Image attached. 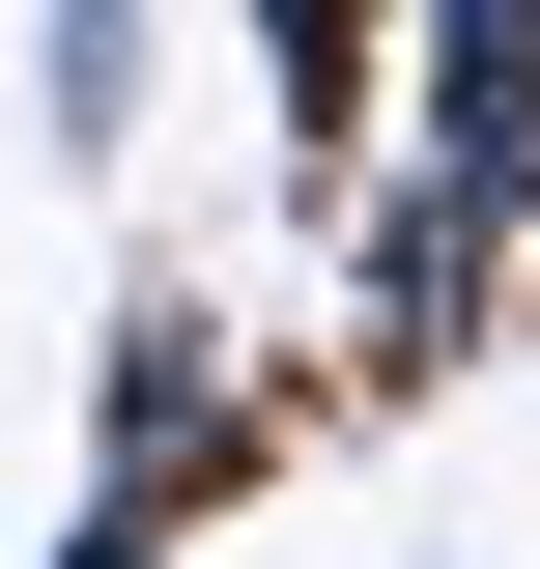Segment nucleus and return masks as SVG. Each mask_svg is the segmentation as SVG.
<instances>
[{
    "label": "nucleus",
    "mask_w": 540,
    "mask_h": 569,
    "mask_svg": "<svg viewBox=\"0 0 540 569\" xmlns=\"http://www.w3.org/2000/svg\"><path fill=\"white\" fill-rule=\"evenodd\" d=\"M284 456V399H257V342H228L200 284H142L114 342H86V512H142V541H200L228 485Z\"/></svg>",
    "instance_id": "1"
},
{
    "label": "nucleus",
    "mask_w": 540,
    "mask_h": 569,
    "mask_svg": "<svg viewBox=\"0 0 540 569\" xmlns=\"http://www.w3.org/2000/svg\"><path fill=\"white\" fill-rule=\"evenodd\" d=\"M512 228H456V200H399V171H370V228H341V342H370V370H483V342H512Z\"/></svg>",
    "instance_id": "3"
},
{
    "label": "nucleus",
    "mask_w": 540,
    "mask_h": 569,
    "mask_svg": "<svg viewBox=\"0 0 540 569\" xmlns=\"http://www.w3.org/2000/svg\"><path fill=\"white\" fill-rule=\"evenodd\" d=\"M370 142H399V200L540 257V0H370Z\"/></svg>",
    "instance_id": "2"
},
{
    "label": "nucleus",
    "mask_w": 540,
    "mask_h": 569,
    "mask_svg": "<svg viewBox=\"0 0 540 569\" xmlns=\"http://www.w3.org/2000/svg\"><path fill=\"white\" fill-rule=\"evenodd\" d=\"M29 114H58V142H142V0H58V29H29Z\"/></svg>",
    "instance_id": "4"
},
{
    "label": "nucleus",
    "mask_w": 540,
    "mask_h": 569,
    "mask_svg": "<svg viewBox=\"0 0 540 569\" xmlns=\"http://www.w3.org/2000/svg\"><path fill=\"white\" fill-rule=\"evenodd\" d=\"M58 569H171V541H142V512H58Z\"/></svg>",
    "instance_id": "5"
}]
</instances>
